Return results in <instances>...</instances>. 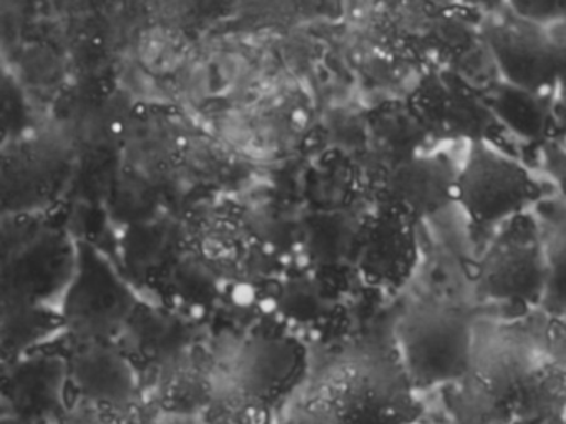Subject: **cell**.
Wrapping results in <instances>:
<instances>
[{
    "mask_svg": "<svg viewBox=\"0 0 566 424\" xmlns=\"http://www.w3.org/2000/svg\"><path fill=\"white\" fill-rule=\"evenodd\" d=\"M403 373L427 390L462 380L472 363V323L467 313L440 303H417L397 328Z\"/></svg>",
    "mask_w": 566,
    "mask_h": 424,
    "instance_id": "6da1fadb",
    "label": "cell"
},
{
    "mask_svg": "<svg viewBox=\"0 0 566 424\" xmlns=\"http://www.w3.org/2000/svg\"><path fill=\"white\" fill-rule=\"evenodd\" d=\"M409 380L392 381L376 368L349 363L334 371L311 396L314 424H413Z\"/></svg>",
    "mask_w": 566,
    "mask_h": 424,
    "instance_id": "7a4b0ae2",
    "label": "cell"
},
{
    "mask_svg": "<svg viewBox=\"0 0 566 424\" xmlns=\"http://www.w3.org/2000/svg\"><path fill=\"white\" fill-rule=\"evenodd\" d=\"M542 195L528 168L490 142L470 144L457 177L455 204L473 225L505 224L538 204Z\"/></svg>",
    "mask_w": 566,
    "mask_h": 424,
    "instance_id": "3957f363",
    "label": "cell"
},
{
    "mask_svg": "<svg viewBox=\"0 0 566 424\" xmlns=\"http://www.w3.org/2000/svg\"><path fill=\"white\" fill-rule=\"evenodd\" d=\"M138 298L128 280L95 254H81L61 298L64 333L71 343L117 340Z\"/></svg>",
    "mask_w": 566,
    "mask_h": 424,
    "instance_id": "277c9868",
    "label": "cell"
},
{
    "mask_svg": "<svg viewBox=\"0 0 566 424\" xmlns=\"http://www.w3.org/2000/svg\"><path fill=\"white\" fill-rule=\"evenodd\" d=\"M476 267V290L496 301L543 304L548 263L542 228L530 215L505 221Z\"/></svg>",
    "mask_w": 566,
    "mask_h": 424,
    "instance_id": "5b68a950",
    "label": "cell"
},
{
    "mask_svg": "<svg viewBox=\"0 0 566 424\" xmlns=\"http://www.w3.org/2000/svg\"><path fill=\"white\" fill-rule=\"evenodd\" d=\"M406 102L432 142L492 144L503 128L490 111L485 94L455 72H429Z\"/></svg>",
    "mask_w": 566,
    "mask_h": 424,
    "instance_id": "8992f818",
    "label": "cell"
},
{
    "mask_svg": "<svg viewBox=\"0 0 566 424\" xmlns=\"http://www.w3.org/2000/svg\"><path fill=\"white\" fill-rule=\"evenodd\" d=\"M486 45L502 81L535 94L556 95L562 69L549 29L509 12L489 25Z\"/></svg>",
    "mask_w": 566,
    "mask_h": 424,
    "instance_id": "52a82bcc",
    "label": "cell"
},
{
    "mask_svg": "<svg viewBox=\"0 0 566 424\" xmlns=\"http://www.w3.org/2000/svg\"><path fill=\"white\" fill-rule=\"evenodd\" d=\"M64 361L67 400L94 401L118 410L137 407L142 374L115 341H77Z\"/></svg>",
    "mask_w": 566,
    "mask_h": 424,
    "instance_id": "ba28073f",
    "label": "cell"
},
{
    "mask_svg": "<svg viewBox=\"0 0 566 424\" xmlns=\"http://www.w3.org/2000/svg\"><path fill=\"white\" fill-rule=\"evenodd\" d=\"M419 261L417 221L392 205H377L366 215L357 250V273L382 288H399L412 277Z\"/></svg>",
    "mask_w": 566,
    "mask_h": 424,
    "instance_id": "9c48e42d",
    "label": "cell"
},
{
    "mask_svg": "<svg viewBox=\"0 0 566 424\" xmlns=\"http://www.w3.org/2000/svg\"><path fill=\"white\" fill-rule=\"evenodd\" d=\"M459 168L446 152L416 155L384 172L377 205L400 208L419 224L455 204Z\"/></svg>",
    "mask_w": 566,
    "mask_h": 424,
    "instance_id": "30bf717a",
    "label": "cell"
},
{
    "mask_svg": "<svg viewBox=\"0 0 566 424\" xmlns=\"http://www.w3.org/2000/svg\"><path fill=\"white\" fill-rule=\"evenodd\" d=\"M307 371V351L290 334L261 333L248 340L234 363L233 380L276 406L286 400Z\"/></svg>",
    "mask_w": 566,
    "mask_h": 424,
    "instance_id": "8fae6325",
    "label": "cell"
},
{
    "mask_svg": "<svg viewBox=\"0 0 566 424\" xmlns=\"http://www.w3.org/2000/svg\"><path fill=\"white\" fill-rule=\"evenodd\" d=\"M115 343L135 364L138 373H151L161 364L193 348L191 321L164 304L138 301Z\"/></svg>",
    "mask_w": 566,
    "mask_h": 424,
    "instance_id": "7c38bea8",
    "label": "cell"
},
{
    "mask_svg": "<svg viewBox=\"0 0 566 424\" xmlns=\"http://www.w3.org/2000/svg\"><path fill=\"white\" fill-rule=\"evenodd\" d=\"M158 303L193 321L210 313L221 294L224 280L220 271L200 255L180 254L154 281Z\"/></svg>",
    "mask_w": 566,
    "mask_h": 424,
    "instance_id": "4fadbf2b",
    "label": "cell"
},
{
    "mask_svg": "<svg viewBox=\"0 0 566 424\" xmlns=\"http://www.w3.org/2000/svg\"><path fill=\"white\" fill-rule=\"evenodd\" d=\"M158 413L203 416L220 381L195 348L161 364L154 373Z\"/></svg>",
    "mask_w": 566,
    "mask_h": 424,
    "instance_id": "5bb4252c",
    "label": "cell"
},
{
    "mask_svg": "<svg viewBox=\"0 0 566 424\" xmlns=\"http://www.w3.org/2000/svg\"><path fill=\"white\" fill-rule=\"evenodd\" d=\"M483 94L496 121L522 141L542 144L559 134L555 114L556 95L535 94L502 79Z\"/></svg>",
    "mask_w": 566,
    "mask_h": 424,
    "instance_id": "9a60e30c",
    "label": "cell"
},
{
    "mask_svg": "<svg viewBox=\"0 0 566 424\" xmlns=\"http://www.w3.org/2000/svg\"><path fill=\"white\" fill-rule=\"evenodd\" d=\"M2 356L4 363L19 360L22 354L38 347L57 331H64L61 308H52L48 301L2 293Z\"/></svg>",
    "mask_w": 566,
    "mask_h": 424,
    "instance_id": "2e32d148",
    "label": "cell"
},
{
    "mask_svg": "<svg viewBox=\"0 0 566 424\" xmlns=\"http://www.w3.org/2000/svg\"><path fill=\"white\" fill-rule=\"evenodd\" d=\"M271 307L283 321L297 327H314L326 320L333 297L319 275H294L281 278L270 297Z\"/></svg>",
    "mask_w": 566,
    "mask_h": 424,
    "instance_id": "e0dca14e",
    "label": "cell"
},
{
    "mask_svg": "<svg viewBox=\"0 0 566 424\" xmlns=\"http://www.w3.org/2000/svg\"><path fill=\"white\" fill-rule=\"evenodd\" d=\"M273 410L274 406L231 378L228 383L218 384L203 420L208 424H271Z\"/></svg>",
    "mask_w": 566,
    "mask_h": 424,
    "instance_id": "ac0fdd59",
    "label": "cell"
},
{
    "mask_svg": "<svg viewBox=\"0 0 566 424\" xmlns=\"http://www.w3.org/2000/svg\"><path fill=\"white\" fill-rule=\"evenodd\" d=\"M546 263H548V285L542 307L549 313H566V205L548 221L542 230Z\"/></svg>",
    "mask_w": 566,
    "mask_h": 424,
    "instance_id": "d6986e66",
    "label": "cell"
},
{
    "mask_svg": "<svg viewBox=\"0 0 566 424\" xmlns=\"http://www.w3.org/2000/svg\"><path fill=\"white\" fill-rule=\"evenodd\" d=\"M135 410H118L108 404L87 400H67L57 424H138Z\"/></svg>",
    "mask_w": 566,
    "mask_h": 424,
    "instance_id": "ffe728a7",
    "label": "cell"
},
{
    "mask_svg": "<svg viewBox=\"0 0 566 424\" xmlns=\"http://www.w3.org/2000/svg\"><path fill=\"white\" fill-rule=\"evenodd\" d=\"M510 14L552 29L566 24V0H505Z\"/></svg>",
    "mask_w": 566,
    "mask_h": 424,
    "instance_id": "44dd1931",
    "label": "cell"
},
{
    "mask_svg": "<svg viewBox=\"0 0 566 424\" xmlns=\"http://www.w3.org/2000/svg\"><path fill=\"white\" fill-rule=\"evenodd\" d=\"M555 39L556 51H558L559 69H562V85H566V24L556 25L549 29Z\"/></svg>",
    "mask_w": 566,
    "mask_h": 424,
    "instance_id": "7402d4cb",
    "label": "cell"
},
{
    "mask_svg": "<svg viewBox=\"0 0 566 424\" xmlns=\"http://www.w3.org/2000/svg\"><path fill=\"white\" fill-rule=\"evenodd\" d=\"M150 424H208L203 416H181V414L158 413Z\"/></svg>",
    "mask_w": 566,
    "mask_h": 424,
    "instance_id": "603a6c76",
    "label": "cell"
},
{
    "mask_svg": "<svg viewBox=\"0 0 566 424\" xmlns=\"http://www.w3.org/2000/svg\"><path fill=\"white\" fill-rule=\"evenodd\" d=\"M555 114L559 134L566 137V85H562L556 92Z\"/></svg>",
    "mask_w": 566,
    "mask_h": 424,
    "instance_id": "cb8c5ba5",
    "label": "cell"
},
{
    "mask_svg": "<svg viewBox=\"0 0 566 424\" xmlns=\"http://www.w3.org/2000/svg\"><path fill=\"white\" fill-rule=\"evenodd\" d=\"M472 8L483 9V11L495 12L505 6V0H462Z\"/></svg>",
    "mask_w": 566,
    "mask_h": 424,
    "instance_id": "d4e9b609",
    "label": "cell"
},
{
    "mask_svg": "<svg viewBox=\"0 0 566 424\" xmlns=\"http://www.w3.org/2000/svg\"><path fill=\"white\" fill-rule=\"evenodd\" d=\"M546 421L543 417H525V420L513 421L509 424H545Z\"/></svg>",
    "mask_w": 566,
    "mask_h": 424,
    "instance_id": "484cf974",
    "label": "cell"
},
{
    "mask_svg": "<svg viewBox=\"0 0 566 424\" xmlns=\"http://www.w3.org/2000/svg\"><path fill=\"white\" fill-rule=\"evenodd\" d=\"M545 424H566L565 421L559 420V417H552V420L546 421Z\"/></svg>",
    "mask_w": 566,
    "mask_h": 424,
    "instance_id": "4316f807",
    "label": "cell"
}]
</instances>
